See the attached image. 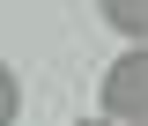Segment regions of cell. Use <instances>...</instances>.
Listing matches in <instances>:
<instances>
[{
    "label": "cell",
    "mask_w": 148,
    "mask_h": 126,
    "mask_svg": "<svg viewBox=\"0 0 148 126\" xmlns=\"http://www.w3.org/2000/svg\"><path fill=\"white\" fill-rule=\"evenodd\" d=\"M104 119L111 126H148V52H126L104 67Z\"/></svg>",
    "instance_id": "6da1fadb"
},
{
    "label": "cell",
    "mask_w": 148,
    "mask_h": 126,
    "mask_svg": "<svg viewBox=\"0 0 148 126\" xmlns=\"http://www.w3.org/2000/svg\"><path fill=\"white\" fill-rule=\"evenodd\" d=\"M96 15H104L119 37H133V52H148V0H104Z\"/></svg>",
    "instance_id": "7a4b0ae2"
},
{
    "label": "cell",
    "mask_w": 148,
    "mask_h": 126,
    "mask_svg": "<svg viewBox=\"0 0 148 126\" xmlns=\"http://www.w3.org/2000/svg\"><path fill=\"white\" fill-rule=\"evenodd\" d=\"M74 126H111V119H74Z\"/></svg>",
    "instance_id": "3957f363"
}]
</instances>
